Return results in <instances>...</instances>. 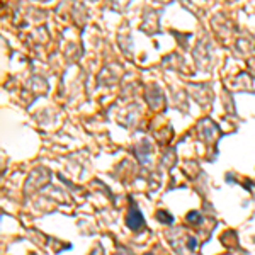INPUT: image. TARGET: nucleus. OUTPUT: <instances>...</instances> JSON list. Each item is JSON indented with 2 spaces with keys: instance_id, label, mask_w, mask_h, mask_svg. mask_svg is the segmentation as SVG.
Instances as JSON below:
<instances>
[{
  "instance_id": "obj_2",
  "label": "nucleus",
  "mask_w": 255,
  "mask_h": 255,
  "mask_svg": "<svg viewBox=\"0 0 255 255\" xmlns=\"http://www.w3.org/2000/svg\"><path fill=\"white\" fill-rule=\"evenodd\" d=\"M156 218H158L162 223H165V225H170V223L173 221V218L170 216L167 211H158V213H156Z\"/></svg>"
},
{
  "instance_id": "obj_1",
  "label": "nucleus",
  "mask_w": 255,
  "mask_h": 255,
  "mask_svg": "<svg viewBox=\"0 0 255 255\" xmlns=\"http://www.w3.org/2000/svg\"><path fill=\"white\" fill-rule=\"evenodd\" d=\"M126 221H128V226H129L131 230H138L139 226L145 223V220H143V216H141V213H139L138 209H129Z\"/></svg>"
},
{
  "instance_id": "obj_3",
  "label": "nucleus",
  "mask_w": 255,
  "mask_h": 255,
  "mask_svg": "<svg viewBox=\"0 0 255 255\" xmlns=\"http://www.w3.org/2000/svg\"><path fill=\"white\" fill-rule=\"evenodd\" d=\"M187 220H197V221H199V214H197V213H189Z\"/></svg>"
}]
</instances>
